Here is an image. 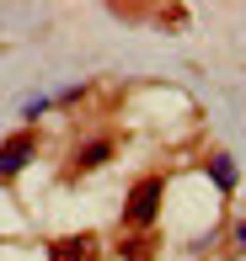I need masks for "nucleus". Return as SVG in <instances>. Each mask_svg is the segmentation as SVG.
Masks as SVG:
<instances>
[{
	"label": "nucleus",
	"instance_id": "nucleus-6",
	"mask_svg": "<svg viewBox=\"0 0 246 261\" xmlns=\"http://www.w3.org/2000/svg\"><path fill=\"white\" fill-rule=\"evenodd\" d=\"M241 245H246V224H241Z\"/></svg>",
	"mask_w": 246,
	"mask_h": 261
},
{
	"label": "nucleus",
	"instance_id": "nucleus-1",
	"mask_svg": "<svg viewBox=\"0 0 246 261\" xmlns=\"http://www.w3.org/2000/svg\"><path fill=\"white\" fill-rule=\"evenodd\" d=\"M155 213H161V176H145V181L128 192L123 219H128V229H150V224H155Z\"/></svg>",
	"mask_w": 246,
	"mask_h": 261
},
{
	"label": "nucleus",
	"instance_id": "nucleus-5",
	"mask_svg": "<svg viewBox=\"0 0 246 261\" xmlns=\"http://www.w3.org/2000/svg\"><path fill=\"white\" fill-rule=\"evenodd\" d=\"M102 160H107V144H91V149H80L75 165H102Z\"/></svg>",
	"mask_w": 246,
	"mask_h": 261
},
{
	"label": "nucleus",
	"instance_id": "nucleus-3",
	"mask_svg": "<svg viewBox=\"0 0 246 261\" xmlns=\"http://www.w3.org/2000/svg\"><path fill=\"white\" fill-rule=\"evenodd\" d=\"M49 261H97V240H91V234L54 240V245H49Z\"/></svg>",
	"mask_w": 246,
	"mask_h": 261
},
{
	"label": "nucleus",
	"instance_id": "nucleus-4",
	"mask_svg": "<svg viewBox=\"0 0 246 261\" xmlns=\"http://www.w3.org/2000/svg\"><path fill=\"white\" fill-rule=\"evenodd\" d=\"M209 176L230 192V187H236V160H230V155H214V160H209Z\"/></svg>",
	"mask_w": 246,
	"mask_h": 261
},
{
	"label": "nucleus",
	"instance_id": "nucleus-2",
	"mask_svg": "<svg viewBox=\"0 0 246 261\" xmlns=\"http://www.w3.org/2000/svg\"><path fill=\"white\" fill-rule=\"evenodd\" d=\"M32 149H38V144H32V134H16V139H6V144H0V176H16L21 165L32 160Z\"/></svg>",
	"mask_w": 246,
	"mask_h": 261
}]
</instances>
